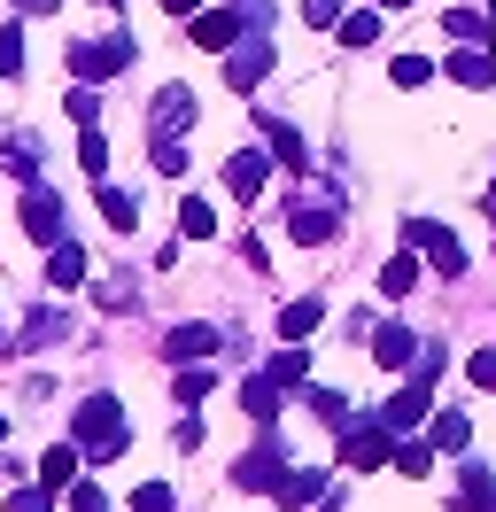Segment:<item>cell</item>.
Returning <instances> with one entry per match:
<instances>
[{
	"instance_id": "obj_1",
	"label": "cell",
	"mask_w": 496,
	"mask_h": 512,
	"mask_svg": "<svg viewBox=\"0 0 496 512\" xmlns=\"http://www.w3.org/2000/svg\"><path fill=\"white\" fill-rule=\"evenodd\" d=\"M124 443H132L124 404H117V396H86V404H78V450H86V466H109V458H124Z\"/></svg>"
},
{
	"instance_id": "obj_2",
	"label": "cell",
	"mask_w": 496,
	"mask_h": 512,
	"mask_svg": "<svg viewBox=\"0 0 496 512\" xmlns=\"http://www.w3.org/2000/svg\"><path fill=\"white\" fill-rule=\"evenodd\" d=\"M62 63H70V78H86V86H101V78H117V70H132L140 63V47H132V39H70V55H62Z\"/></svg>"
},
{
	"instance_id": "obj_3",
	"label": "cell",
	"mask_w": 496,
	"mask_h": 512,
	"mask_svg": "<svg viewBox=\"0 0 496 512\" xmlns=\"http://www.w3.org/2000/svg\"><path fill=\"white\" fill-rule=\"evenodd\" d=\"M403 241H411V249H427V264L442 272V280H458V272H465V241L450 233V225H434V218H411V225H403Z\"/></svg>"
},
{
	"instance_id": "obj_4",
	"label": "cell",
	"mask_w": 496,
	"mask_h": 512,
	"mask_svg": "<svg viewBox=\"0 0 496 512\" xmlns=\"http://www.w3.org/2000/svg\"><path fill=\"white\" fill-rule=\"evenodd\" d=\"M388 458H396V427H388V419H372V427H341V466H349V474L388 466Z\"/></svg>"
},
{
	"instance_id": "obj_5",
	"label": "cell",
	"mask_w": 496,
	"mask_h": 512,
	"mask_svg": "<svg viewBox=\"0 0 496 512\" xmlns=\"http://www.w3.org/2000/svg\"><path fill=\"white\" fill-rule=\"evenodd\" d=\"M264 70H272V32H248L241 47L225 55V86H233V94H256Z\"/></svg>"
},
{
	"instance_id": "obj_6",
	"label": "cell",
	"mask_w": 496,
	"mask_h": 512,
	"mask_svg": "<svg viewBox=\"0 0 496 512\" xmlns=\"http://www.w3.org/2000/svg\"><path fill=\"white\" fill-rule=\"evenodd\" d=\"M186 39L210 47V55H233V47L248 39V16H241V8H202V16L186 24Z\"/></svg>"
},
{
	"instance_id": "obj_7",
	"label": "cell",
	"mask_w": 496,
	"mask_h": 512,
	"mask_svg": "<svg viewBox=\"0 0 496 512\" xmlns=\"http://www.w3.org/2000/svg\"><path fill=\"white\" fill-rule=\"evenodd\" d=\"M279 474H287V450H279L272 427H264V443H256L241 466H233V489H248V497H256V489H279Z\"/></svg>"
},
{
	"instance_id": "obj_8",
	"label": "cell",
	"mask_w": 496,
	"mask_h": 512,
	"mask_svg": "<svg viewBox=\"0 0 496 512\" xmlns=\"http://www.w3.org/2000/svg\"><path fill=\"white\" fill-rule=\"evenodd\" d=\"M427 396H434V373H411V381H403L396 396H388V404H380V419H388V427H396V435H411V427H419V419L434 412Z\"/></svg>"
},
{
	"instance_id": "obj_9",
	"label": "cell",
	"mask_w": 496,
	"mask_h": 512,
	"mask_svg": "<svg viewBox=\"0 0 496 512\" xmlns=\"http://www.w3.org/2000/svg\"><path fill=\"white\" fill-rule=\"evenodd\" d=\"M287 233L303 241V249H318V241H334L341 233V202L326 194V202H295V218H287Z\"/></svg>"
},
{
	"instance_id": "obj_10",
	"label": "cell",
	"mask_w": 496,
	"mask_h": 512,
	"mask_svg": "<svg viewBox=\"0 0 496 512\" xmlns=\"http://www.w3.org/2000/svg\"><path fill=\"white\" fill-rule=\"evenodd\" d=\"M427 350V342H419V334H411V326H372V357H380V373H403V365H411V357Z\"/></svg>"
},
{
	"instance_id": "obj_11",
	"label": "cell",
	"mask_w": 496,
	"mask_h": 512,
	"mask_svg": "<svg viewBox=\"0 0 496 512\" xmlns=\"http://www.w3.org/2000/svg\"><path fill=\"white\" fill-rule=\"evenodd\" d=\"M194 117H202V101L186 94V86H163V94H155V140H179Z\"/></svg>"
},
{
	"instance_id": "obj_12",
	"label": "cell",
	"mask_w": 496,
	"mask_h": 512,
	"mask_svg": "<svg viewBox=\"0 0 496 512\" xmlns=\"http://www.w3.org/2000/svg\"><path fill=\"white\" fill-rule=\"evenodd\" d=\"M210 350H217V326H171V334H163V357H171V365H210Z\"/></svg>"
},
{
	"instance_id": "obj_13",
	"label": "cell",
	"mask_w": 496,
	"mask_h": 512,
	"mask_svg": "<svg viewBox=\"0 0 496 512\" xmlns=\"http://www.w3.org/2000/svg\"><path fill=\"white\" fill-rule=\"evenodd\" d=\"M16 225H24L31 241H55V233H62V202H55L47 187H31V194H24V210H16Z\"/></svg>"
},
{
	"instance_id": "obj_14",
	"label": "cell",
	"mask_w": 496,
	"mask_h": 512,
	"mask_svg": "<svg viewBox=\"0 0 496 512\" xmlns=\"http://www.w3.org/2000/svg\"><path fill=\"white\" fill-rule=\"evenodd\" d=\"M450 78H458V86H473V94H481V86H496V55L489 47H450Z\"/></svg>"
},
{
	"instance_id": "obj_15",
	"label": "cell",
	"mask_w": 496,
	"mask_h": 512,
	"mask_svg": "<svg viewBox=\"0 0 496 512\" xmlns=\"http://www.w3.org/2000/svg\"><path fill=\"white\" fill-rule=\"evenodd\" d=\"M78 466H86V450H78V443H55L47 458H39V481H47V489L62 497V489H78V481H86Z\"/></svg>"
},
{
	"instance_id": "obj_16",
	"label": "cell",
	"mask_w": 496,
	"mask_h": 512,
	"mask_svg": "<svg viewBox=\"0 0 496 512\" xmlns=\"http://www.w3.org/2000/svg\"><path fill=\"white\" fill-rule=\"evenodd\" d=\"M272 497L279 505H318V497H326V466H287Z\"/></svg>"
},
{
	"instance_id": "obj_17",
	"label": "cell",
	"mask_w": 496,
	"mask_h": 512,
	"mask_svg": "<svg viewBox=\"0 0 496 512\" xmlns=\"http://www.w3.org/2000/svg\"><path fill=\"white\" fill-rule=\"evenodd\" d=\"M264 171H272V163H264V148H241V156L225 163V187L241 194V202H256V194H264Z\"/></svg>"
},
{
	"instance_id": "obj_18",
	"label": "cell",
	"mask_w": 496,
	"mask_h": 512,
	"mask_svg": "<svg viewBox=\"0 0 496 512\" xmlns=\"http://www.w3.org/2000/svg\"><path fill=\"white\" fill-rule=\"evenodd\" d=\"M241 404H248V419H256V427H272V419H279V381L248 373V381H241Z\"/></svg>"
},
{
	"instance_id": "obj_19",
	"label": "cell",
	"mask_w": 496,
	"mask_h": 512,
	"mask_svg": "<svg viewBox=\"0 0 496 512\" xmlns=\"http://www.w3.org/2000/svg\"><path fill=\"white\" fill-rule=\"evenodd\" d=\"M427 443L434 450H465V443H473V419H465V412H427Z\"/></svg>"
},
{
	"instance_id": "obj_20",
	"label": "cell",
	"mask_w": 496,
	"mask_h": 512,
	"mask_svg": "<svg viewBox=\"0 0 496 512\" xmlns=\"http://www.w3.org/2000/svg\"><path fill=\"white\" fill-rule=\"evenodd\" d=\"M318 319H326V295H295V303L279 311V334H287V342H303Z\"/></svg>"
},
{
	"instance_id": "obj_21",
	"label": "cell",
	"mask_w": 496,
	"mask_h": 512,
	"mask_svg": "<svg viewBox=\"0 0 496 512\" xmlns=\"http://www.w3.org/2000/svg\"><path fill=\"white\" fill-rule=\"evenodd\" d=\"M411 288H419V256H411V249H396L388 264H380V295L396 303V295H411Z\"/></svg>"
},
{
	"instance_id": "obj_22",
	"label": "cell",
	"mask_w": 496,
	"mask_h": 512,
	"mask_svg": "<svg viewBox=\"0 0 496 512\" xmlns=\"http://www.w3.org/2000/svg\"><path fill=\"white\" fill-rule=\"evenodd\" d=\"M264 381H279V388H303V381H310V350H295V342H287V350H272Z\"/></svg>"
},
{
	"instance_id": "obj_23",
	"label": "cell",
	"mask_w": 496,
	"mask_h": 512,
	"mask_svg": "<svg viewBox=\"0 0 496 512\" xmlns=\"http://www.w3.org/2000/svg\"><path fill=\"white\" fill-rule=\"evenodd\" d=\"M86 272H93V264H86V249H70V241H55V256H47V280H55V288H78Z\"/></svg>"
},
{
	"instance_id": "obj_24",
	"label": "cell",
	"mask_w": 496,
	"mask_h": 512,
	"mask_svg": "<svg viewBox=\"0 0 496 512\" xmlns=\"http://www.w3.org/2000/svg\"><path fill=\"white\" fill-rule=\"evenodd\" d=\"M0 171H8V179H39V140H8V148H0Z\"/></svg>"
},
{
	"instance_id": "obj_25",
	"label": "cell",
	"mask_w": 496,
	"mask_h": 512,
	"mask_svg": "<svg viewBox=\"0 0 496 512\" xmlns=\"http://www.w3.org/2000/svg\"><path fill=\"white\" fill-rule=\"evenodd\" d=\"M179 233H186V241H210V233H217V210L202 202V194H186V202H179Z\"/></svg>"
},
{
	"instance_id": "obj_26",
	"label": "cell",
	"mask_w": 496,
	"mask_h": 512,
	"mask_svg": "<svg viewBox=\"0 0 496 512\" xmlns=\"http://www.w3.org/2000/svg\"><path fill=\"white\" fill-rule=\"evenodd\" d=\"M303 412H318L326 427H349V396L341 388H303Z\"/></svg>"
},
{
	"instance_id": "obj_27",
	"label": "cell",
	"mask_w": 496,
	"mask_h": 512,
	"mask_svg": "<svg viewBox=\"0 0 496 512\" xmlns=\"http://www.w3.org/2000/svg\"><path fill=\"white\" fill-rule=\"evenodd\" d=\"M264 140H272V156L287 163V171H303L310 148H303V132H295V125H279V117H272V125H264Z\"/></svg>"
},
{
	"instance_id": "obj_28",
	"label": "cell",
	"mask_w": 496,
	"mask_h": 512,
	"mask_svg": "<svg viewBox=\"0 0 496 512\" xmlns=\"http://www.w3.org/2000/svg\"><path fill=\"white\" fill-rule=\"evenodd\" d=\"M442 39H450V47H465V39H489V16H473V8H450V16H442Z\"/></svg>"
},
{
	"instance_id": "obj_29",
	"label": "cell",
	"mask_w": 496,
	"mask_h": 512,
	"mask_svg": "<svg viewBox=\"0 0 496 512\" xmlns=\"http://www.w3.org/2000/svg\"><path fill=\"white\" fill-rule=\"evenodd\" d=\"M101 218L117 225V233H132V225H140V202H132L124 187H101Z\"/></svg>"
},
{
	"instance_id": "obj_30",
	"label": "cell",
	"mask_w": 496,
	"mask_h": 512,
	"mask_svg": "<svg viewBox=\"0 0 496 512\" xmlns=\"http://www.w3.org/2000/svg\"><path fill=\"white\" fill-rule=\"evenodd\" d=\"M62 109H70V125H78V132H86V125H101V94H93L86 78L70 86V101H62Z\"/></svg>"
},
{
	"instance_id": "obj_31",
	"label": "cell",
	"mask_w": 496,
	"mask_h": 512,
	"mask_svg": "<svg viewBox=\"0 0 496 512\" xmlns=\"http://www.w3.org/2000/svg\"><path fill=\"white\" fill-rule=\"evenodd\" d=\"M372 39H380V16H372V8L341 16V47H372Z\"/></svg>"
},
{
	"instance_id": "obj_32",
	"label": "cell",
	"mask_w": 496,
	"mask_h": 512,
	"mask_svg": "<svg viewBox=\"0 0 496 512\" xmlns=\"http://www.w3.org/2000/svg\"><path fill=\"white\" fill-rule=\"evenodd\" d=\"M78 163H86V171H93V179H101V171H109V140H101V132H78Z\"/></svg>"
},
{
	"instance_id": "obj_33",
	"label": "cell",
	"mask_w": 496,
	"mask_h": 512,
	"mask_svg": "<svg viewBox=\"0 0 496 512\" xmlns=\"http://www.w3.org/2000/svg\"><path fill=\"white\" fill-rule=\"evenodd\" d=\"M388 78H396V86H427L434 63H427V55H396V63H388Z\"/></svg>"
},
{
	"instance_id": "obj_34",
	"label": "cell",
	"mask_w": 496,
	"mask_h": 512,
	"mask_svg": "<svg viewBox=\"0 0 496 512\" xmlns=\"http://www.w3.org/2000/svg\"><path fill=\"white\" fill-rule=\"evenodd\" d=\"M303 24L310 32H341V0H303Z\"/></svg>"
},
{
	"instance_id": "obj_35",
	"label": "cell",
	"mask_w": 496,
	"mask_h": 512,
	"mask_svg": "<svg viewBox=\"0 0 496 512\" xmlns=\"http://www.w3.org/2000/svg\"><path fill=\"white\" fill-rule=\"evenodd\" d=\"M210 396V365H179V404H202Z\"/></svg>"
},
{
	"instance_id": "obj_36",
	"label": "cell",
	"mask_w": 496,
	"mask_h": 512,
	"mask_svg": "<svg viewBox=\"0 0 496 512\" xmlns=\"http://www.w3.org/2000/svg\"><path fill=\"white\" fill-rule=\"evenodd\" d=\"M62 512H109V497L93 481H78V489H62Z\"/></svg>"
},
{
	"instance_id": "obj_37",
	"label": "cell",
	"mask_w": 496,
	"mask_h": 512,
	"mask_svg": "<svg viewBox=\"0 0 496 512\" xmlns=\"http://www.w3.org/2000/svg\"><path fill=\"white\" fill-rule=\"evenodd\" d=\"M396 466H403L411 481H419V474L434 466V443H396Z\"/></svg>"
},
{
	"instance_id": "obj_38",
	"label": "cell",
	"mask_w": 496,
	"mask_h": 512,
	"mask_svg": "<svg viewBox=\"0 0 496 512\" xmlns=\"http://www.w3.org/2000/svg\"><path fill=\"white\" fill-rule=\"evenodd\" d=\"M16 70H24V32L8 24V32H0V78H16Z\"/></svg>"
},
{
	"instance_id": "obj_39",
	"label": "cell",
	"mask_w": 496,
	"mask_h": 512,
	"mask_svg": "<svg viewBox=\"0 0 496 512\" xmlns=\"http://www.w3.org/2000/svg\"><path fill=\"white\" fill-rule=\"evenodd\" d=\"M155 171H163V179H186V148L179 140H155Z\"/></svg>"
},
{
	"instance_id": "obj_40",
	"label": "cell",
	"mask_w": 496,
	"mask_h": 512,
	"mask_svg": "<svg viewBox=\"0 0 496 512\" xmlns=\"http://www.w3.org/2000/svg\"><path fill=\"white\" fill-rule=\"evenodd\" d=\"M47 497H55L47 481H31V489H8V512H47Z\"/></svg>"
},
{
	"instance_id": "obj_41",
	"label": "cell",
	"mask_w": 496,
	"mask_h": 512,
	"mask_svg": "<svg viewBox=\"0 0 496 512\" xmlns=\"http://www.w3.org/2000/svg\"><path fill=\"white\" fill-rule=\"evenodd\" d=\"M132 512H171V489H163V481H140V489H132Z\"/></svg>"
},
{
	"instance_id": "obj_42",
	"label": "cell",
	"mask_w": 496,
	"mask_h": 512,
	"mask_svg": "<svg viewBox=\"0 0 496 512\" xmlns=\"http://www.w3.org/2000/svg\"><path fill=\"white\" fill-rule=\"evenodd\" d=\"M465 381H473V388H496V350H473V357H465Z\"/></svg>"
},
{
	"instance_id": "obj_43",
	"label": "cell",
	"mask_w": 496,
	"mask_h": 512,
	"mask_svg": "<svg viewBox=\"0 0 496 512\" xmlns=\"http://www.w3.org/2000/svg\"><path fill=\"white\" fill-rule=\"evenodd\" d=\"M16 8H24V16H55V0H16Z\"/></svg>"
},
{
	"instance_id": "obj_44",
	"label": "cell",
	"mask_w": 496,
	"mask_h": 512,
	"mask_svg": "<svg viewBox=\"0 0 496 512\" xmlns=\"http://www.w3.org/2000/svg\"><path fill=\"white\" fill-rule=\"evenodd\" d=\"M163 8H171V16H202V0H163Z\"/></svg>"
},
{
	"instance_id": "obj_45",
	"label": "cell",
	"mask_w": 496,
	"mask_h": 512,
	"mask_svg": "<svg viewBox=\"0 0 496 512\" xmlns=\"http://www.w3.org/2000/svg\"><path fill=\"white\" fill-rule=\"evenodd\" d=\"M380 8H411V0H380Z\"/></svg>"
},
{
	"instance_id": "obj_46",
	"label": "cell",
	"mask_w": 496,
	"mask_h": 512,
	"mask_svg": "<svg viewBox=\"0 0 496 512\" xmlns=\"http://www.w3.org/2000/svg\"><path fill=\"white\" fill-rule=\"evenodd\" d=\"M489 55H496V24H489Z\"/></svg>"
},
{
	"instance_id": "obj_47",
	"label": "cell",
	"mask_w": 496,
	"mask_h": 512,
	"mask_svg": "<svg viewBox=\"0 0 496 512\" xmlns=\"http://www.w3.org/2000/svg\"><path fill=\"white\" fill-rule=\"evenodd\" d=\"M0 435H8V412H0Z\"/></svg>"
},
{
	"instance_id": "obj_48",
	"label": "cell",
	"mask_w": 496,
	"mask_h": 512,
	"mask_svg": "<svg viewBox=\"0 0 496 512\" xmlns=\"http://www.w3.org/2000/svg\"><path fill=\"white\" fill-rule=\"evenodd\" d=\"M489 202H496V179H489Z\"/></svg>"
},
{
	"instance_id": "obj_49",
	"label": "cell",
	"mask_w": 496,
	"mask_h": 512,
	"mask_svg": "<svg viewBox=\"0 0 496 512\" xmlns=\"http://www.w3.org/2000/svg\"><path fill=\"white\" fill-rule=\"evenodd\" d=\"M109 8H117V0H109Z\"/></svg>"
}]
</instances>
